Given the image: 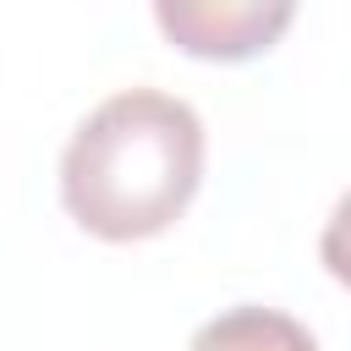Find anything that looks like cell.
<instances>
[{"label":"cell","mask_w":351,"mask_h":351,"mask_svg":"<svg viewBox=\"0 0 351 351\" xmlns=\"http://www.w3.org/2000/svg\"><path fill=\"white\" fill-rule=\"evenodd\" d=\"M203 181V121L186 99L126 88L104 99L60 154L71 219L104 241H143L181 219Z\"/></svg>","instance_id":"cell-1"},{"label":"cell","mask_w":351,"mask_h":351,"mask_svg":"<svg viewBox=\"0 0 351 351\" xmlns=\"http://www.w3.org/2000/svg\"><path fill=\"white\" fill-rule=\"evenodd\" d=\"M159 33L197 60H252L296 16V0H154Z\"/></svg>","instance_id":"cell-2"},{"label":"cell","mask_w":351,"mask_h":351,"mask_svg":"<svg viewBox=\"0 0 351 351\" xmlns=\"http://www.w3.org/2000/svg\"><path fill=\"white\" fill-rule=\"evenodd\" d=\"M192 351H318V340L280 307H225L192 335Z\"/></svg>","instance_id":"cell-3"}]
</instances>
